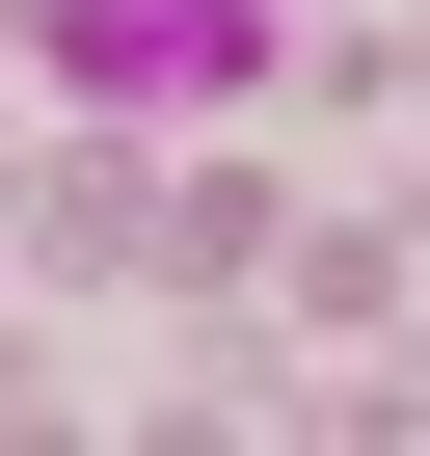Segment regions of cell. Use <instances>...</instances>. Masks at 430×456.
I'll return each mask as SVG.
<instances>
[{"label": "cell", "mask_w": 430, "mask_h": 456, "mask_svg": "<svg viewBox=\"0 0 430 456\" xmlns=\"http://www.w3.org/2000/svg\"><path fill=\"white\" fill-rule=\"evenodd\" d=\"M296 28H269V0H28V81L54 108H243Z\"/></svg>", "instance_id": "1"}]
</instances>
